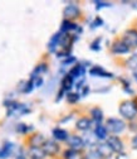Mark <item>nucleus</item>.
Instances as JSON below:
<instances>
[{"label": "nucleus", "instance_id": "obj_1", "mask_svg": "<svg viewBox=\"0 0 137 159\" xmlns=\"http://www.w3.org/2000/svg\"><path fill=\"white\" fill-rule=\"evenodd\" d=\"M118 110H120L121 116L125 117L126 120H133V119L136 117V115H137V110L135 107V104L131 100H126V101L121 102Z\"/></svg>", "mask_w": 137, "mask_h": 159}, {"label": "nucleus", "instance_id": "obj_2", "mask_svg": "<svg viewBox=\"0 0 137 159\" xmlns=\"http://www.w3.org/2000/svg\"><path fill=\"white\" fill-rule=\"evenodd\" d=\"M125 128H126V124L121 119L109 117L106 121V129H107V131H109L112 134H120L125 130Z\"/></svg>", "mask_w": 137, "mask_h": 159}, {"label": "nucleus", "instance_id": "obj_3", "mask_svg": "<svg viewBox=\"0 0 137 159\" xmlns=\"http://www.w3.org/2000/svg\"><path fill=\"white\" fill-rule=\"evenodd\" d=\"M122 42L128 47V48H135L137 47V29H127L123 33Z\"/></svg>", "mask_w": 137, "mask_h": 159}, {"label": "nucleus", "instance_id": "obj_4", "mask_svg": "<svg viewBox=\"0 0 137 159\" xmlns=\"http://www.w3.org/2000/svg\"><path fill=\"white\" fill-rule=\"evenodd\" d=\"M68 145L71 147V149H74V150H81L86 147V143H84V139L78 136V135H71L67 140Z\"/></svg>", "mask_w": 137, "mask_h": 159}, {"label": "nucleus", "instance_id": "obj_5", "mask_svg": "<svg viewBox=\"0 0 137 159\" xmlns=\"http://www.w3.org/2000/svg\"><path fill=\"white\" fill-rule=\"evenodd\" d=\"M63 15L67 20H69V19H75L81 15V10L78 8V5H75V4H68L63 10Z\"/></svg>", "mask_w": 137, "mask_h": 159}, {"label": "nucleus", "instance_id": "obj_6", "mask_svg": "<svg viewBox=\"0 0 137 159\" xmlns=\"http://www.w3.org/2000/svg\"><path fill=\"white\" fill-rule=\"evenodd\" d=\"M107 144L112 148L113 153H122L123 152V143L118 136H108L107 138Z\"/></svg>", "mask_w": 137, "mask_h": 159}, {"label": "nucleus", "instance_id": "obj_7", "mask_svg": "<svg viewBox=\"0 0 137 159\" xmlns=\"http://www.w3.org/2000/svg\"><path fill=\"white\" fill-rule=\"evenodd\" d=\"M42 148L45 152V154L50 155V157L57 155L58 152H59V145H58V143H55L54 140H52V139H50V140H47Z\"/></svg>", "mask_w": 137, "mask_h": 159}, {"label": "nucleus", "instance_id": "obj_8", "mask_svg": "<svg viewBox=\"0 0 137 159\" xmlns=\"http://www.w3.org/2000/svg\"><path fill=\"white\" fill-rule=\"evenodd\" d=\"M89 73L91 76L93 77H105V78H113V75L107 72L106 70H103L101 66H93L91 70H89Z\"/></svg>", "mask_w": 137, "mask_h": 159}, {"label": "nucleus", "instance_id": "obj_9", "mask_svg": "<svg viewBox=\"0 0 137 159\" xmlns=\"http://www.w3.org/2000/svg\"><path fill=\"white\" fill-rule=\"evenodd\" d=\"M111 51H112V53H114V54H125V53H128V52H130V48H128L122 41H116V42L112 44Z\"/></svg>", "mask_w": 137, "mask_h": 159}, {"label": "nucleus", "instance_id": "obj_10", "mask_svg": "<svg viewBox=\"0 0 137 159\" xmlns=\"http://www.w3.org/2000/svg\"><path fill=\"white\" fill-rule=\"evenodd\" d=\"M96 150L103 157V159H105V158H111L112 154H113V150H112V148L107 144V142H106V143H100L98 145H97V149H96Z\"/></svg>", "mask_w": 137, "mask_h": 159}, {"label": "nucleus", "instance_id": "obj_11", "mask_svg": "<svg viewBox=\"0 0 137 159\" xmlns=\"http://www.w3.org/2000/svg\"><path fill=\"white\" fill-rule=\"evenodd\" d=\"M28 154L30 159H44L47 157L43 148H38V147H30L28 150Z\"/></svg>", "mask_w": 137, "mask_h": 159}, {"label": "nucleus", "instance_id": "obj_12", "mask_svg": "<svg viewBox=\"0 0 137 159\" xmlns=\"http://www.w3.org/2000/svg\"><path fill=\"white\" fill-rule=\"evenodd\" d=\"M62 35H63V33H62V32H58V33H55V34L52 37L50 42H49V44H48V49H49V52H55L57 47L61 44Z\"/></svg>", "mask_w": 137, "mask_h": 159}, {"label": "nucleus", "instance_id": "obj_13", "mask_svg": "<svg viewBox=\"0 0 137 159\" xmlns=\"http://www.w3.org/2000/svg\"><path fill=\"white\" fill-rule=\"evenodd\" d=\"M91 126H92V121L88 117H81L79 120L75 123V128L81 131H87L91 129Z\"/></svg>", "mask_w": 137, "mask_h": 159}, {"label": "nucleus", "instance_id": "obj_14", "mask_svg": "<svg viewBox=\"0 0 137 159\" xmlns=\"http://www.w3.org/2000/svg\"><path fill=\"white\" fill-rule=\"evenodd\" d=\"M45 142H47V140H45V138H44V135H42V134H35V135H33V136L29 139L30 147L42 148V147L44 145Z\"/></svg>", "mask_w": 137, "mask_h": 159}, {"label": "nucleus", "instance_id": "obj_15", "mask_svg": "<svg viewBox=\"0 0 137 159\" xmlns=\"http://www.w3.org/2000/svg\"><path fill=\"white\" fill-rule=\"evenodd\" d=\"M13 149H14V144L10 143V142H5L4 145L0 148V159H5V158H8V157L11 154Z\"/></svg>", "mask_w": 137, "mask_h": 159}, {"label": "nucleus", "instance_id": "obj_16", "mask_svg": "<svg viewBox=\"0 0 137 159\" xmlns=\"http://www.w3.org/2000/svg\"><path fill=\"white\" fill-rule=\"evenodd\" d=\"M94 135H96V138L97 139H100V140H106V139L108 138L107 136V129H106V126H103L102 124H100V125H96V128H94Z\"/></svg>", "mask_w": 137, "mask_h": 159}, {"label": "nucleus", "instance_id": "obj_17", "mask_svg": "<svg viewBox=\"0 0 137 159\" xmlns=\"http://www.w3.org/2000/svg\"><path fill=\"white\" fill-rule=\"evenodd\" d=\"M52 134H53L54 139H57V140H62V142L68 140V138H69L68 133H67L64 129H61V128H55V129H53Z\"/></svg>", "mask_w": 137, "mask_h": 159}, {"label": "nucleus", "instance_id": "obj_18", "mask_svg": "<svg viewBox=\"0 0 137 159\" xmlns=\"http://www.w3.org/2000/svg\"><path fill=\"white\" fill-rule=\"evenodd\" d=\"M91 115H92V119L94 120V123L97 125H100L103 120V111L100 109V107H94L91 110Z\"/></svg>", "mask_w": 137, "mask_h": 159}, {"label": "nucleus", "instance_id": "obj_19", "mask_svg": "<svg viewBox=\"0 0 137 159\" xmlns=\"http://www.w3.org/2000/svg\"><path fill=\"white\" fill-rule=\"evenodd\" d=\"M73 85H74V78L69 73L66 75L62 80V90L63 91H69L73 87Z\"/></svg>", "mask_w": 137, "mask_h": 159}, {"label": "nucleus", "instance_id": "obj_20", "mask_svg": "<svg viewBox=\"0 0 137 159\" xmlns=\"http://www.w3.org/2000/svg\"><path fill=\"white\" fill-rule=\"evenodd\" d=\"M84 73H86V68H84L83 65H75V66L71 70V72H69V75H71L73 78H78V77L83 76Z\"/></svg>", "mask_w": 137, "mask_h": 159}, {"label": "nucleus", "instance_id": "obj_21", "mask_svg": "<svg viewBox=\"0 0 137 159\" xmlns=\"http://www.w3.org/2000/svg\"><path fill=\"white\" fill-rule=\"evenodd\" d=\"M63 158L64 159H84L82 158L79 150H74V149H67L64 153H63Z\"/></svg>", "mask_w": 137, "mask_h": 159}, {"label": "nucleus", "instance_id": "obj_22", "mask_svg": "<svg viewBox=\"0 0 137 159\" xmlns=\"http://www.w3.org/2000/svg\"><path fill=\"white\" fill-rule=\"evenodd\" d=\"M74 29H79V28H77V24L72 23L71 20H67V19H64V20L62 22V27H61V32L62 33H68L69 30H74Z\"/></svg>", "mask_w": 137, "mask_h": 159}, {"label": "nucleus", "instance_id": "obj_23", "mask_svg": "<svg viewBox=\"0 0 137 159\" xmlns=\"http://www.w3.org/2000/svg\"><path fill=\"white\" fill-rule=\"evenodd\" d=\"M126 66L132 70L133 72H137V53H133L127 61H126Z\"/></svg>", "mask_w": 137, "mask_h": 159}, {"label": "nucleus", "instance_id": "obj_24", "mask_svg": "<svg viewBox=\"0 0 137 159\" xmlns=\"http://www.w3.org/2000/svg\"><path fill=\"white\" fill-rule=\"evenodd\" d=\"M47 71V65L45 63H42V65H38L36 67H35V70H34V72H33V75H32V78H36L38 76V73H42V72H45Z\"/></svg>", "mask_w": 137, "mask_h": 159}, {"label": "nucleus", "instance_id": "obj_25", "mask_svg": "<svg viewBox=\"0 0 137 159\" xmlns=\"http://www.w3.org/2000/svg\"><path fill=\"white\" fill-rule=\"evenodd\" d=\"M84 159H103V157H102L98 152H97V150H89V152L86 154Z\"/></svg>", "mask_w": 137, "mask_h": 159}, {"label": "nucleus", "instance_id": "obj_26", "mask_svg": "<svg viewBox=\"0 0 137 159\" xmlns=\"http://www.w3.org/2000/svg\"><path fill=\"white\" fill-rule=\"evenodd\" d=\"M29 130H33V126L30 128V126H27L25 124H18V125H16V131H18V133L25 134V133H28Z\"/></svg>", "mask_w": 137, "mask_h": 159}, {"label": "nucleus", "instance_id": "obj_27", "mask_svg": "<svg viewBox=\"0 0 137 159\" xmlns=\"http://www.w3.org/2000/svg\"><path fill=\"white\" fill-rule=\"evenodd\" d=\"M67 100H68V102H71V104H74V102H77L78 100H79V95L78 93H68L67 95Z\"/></svg>", "mask_w": 137, "mask_h": 159}, {"label": "nucleus", "instance_id": "obj_28", "mask_svg": "<svg viewBox=\"0 0 137 159\" xmlns=\"http://www.w3.org/2000/svg\"><path fill=\"white\" fill-rule=\"evenodd\" d=\"M33 86H35V84H34V80H33V78H30L29 81L27 82V87L23 90V92H25V93H29V92L33 90Z\"/></svg>", "mask_w": 137, "mask_h": 159}, {"label": "nucleus", "instance_id": "obj_29", "mask_svg": "<svg viewBox=\"0 0 137 159\" xmlns=\"http://www.w3.org/2000/svg\"><path fill=\"white\" fill-rule=\"evenodd\" d=\"M100 42H101V38H97L94 42H92V43H91V49H92V51H100V49H101Z\"/></svg>", "mask_w": 137, "mask_h": 159}, {"label": "nucleus", "instance_id": "obj_30", "mask_svg": "<svg viewBox=\"0 0 137 159\" xmlns=\"http://www.w3.org/2000/svg\"><path fill=\"white\" fill-rule=\"evenodd\" d=\"M94 4H97V7H96L97 10H100L101 8H105V7H111L112 5L111 3H106V2H94Z\"/></svg>", "mask_w": 137, "mask_h": 159}, {"label": "nucleus", "instance_id": "obj_31", "mask_svg": "<svg viewBox=\"0 0 137 159\" xmlns=\"http://www.w3.org/2000/svg\"><path fill=\"white\" fill-rule=\"evenodd\" d=\"M103 24V20H102V19L101 18H98V16H97L96 18V20L92 23V25H91V28H96V27H100V25H102Z\"/></svg>", "mask_w": 137, "mask_h": 159}, {"label": "nucleus", "instance_id": "obj_32", "mask_svg": "<svg viewBox=\"0 0 137 159\" xmlns=\"http://www.w3.org/2000/svg\"><path fill=\"white\" fill-rule=\"evenodd\" d=\"M73 62H75V57H68L67 59L63 61V65H69V63H73Z\"/></svg>", "mask_w": 137, "mask_h": 159}, {"label": "nucleus", "instance_id": "obj_33", "mask_svg": "<svg viewBox=\"0 0 137 159\" xmlns=\"http://www.w3.org/2000/svg\"><path fill=\"white\" fill-rule=\"evenodd\" d=\"M33 80H35V78H33ZM42 84H43V78L38 76V77H36V81H35V86H36V87H39Z\"/></svg>", "mask_w": 137, "mask_h": 159}, {"label": "nucleus", "instance_id": "obj_34", "mask_svg": "<svg viewBox=\"0 0 137 159\" xmlns=\"http://www.w3.org/2000/svg\"><path fill=\"white\" fill-rule=\"evenodd\" d=\"M132 145H133V148L135 149H137V134L133 136V139H132Z\"/></svg>", "mask_w": 137, "mask_h": 159}, {"label": "nucleus", "instance_id": "obj_35", "mask_svg": "<svg viewBox=\"0 0 137 159\" xmlns=\"http://www.w3.org/2000/svg\"><path fill=\"white\" fill-rule=\"evenodd\" d=\"M16 159H27V158H25L24 155H18V157H16Z\"/></svg>", "mask_w": 137, "mask_h": 159}, {"label": "nucleus", "instance_id": "obj_36", "mask_svg": "<svg viewBox=\"0 0 137 159\" xmlns=\"http://www.w3.org/2000/svg\"><path fill=\"white\" fill-rule=\"evenodd\" d=\"M133 104H135V107H136V110H137V97L133 100Z\"/></svg>", "mask_w": 137, "mask_h": 159}, {"label": "nucleus", "instance_id": "obj_37", "mask_svg": "<svg viewBox=\"0 0 137 159\" xmlns=\"http://www.w3.org/2000/svg\"><path fill=\"white\" fill-rule=\"evenodd\" d=\"M133 77H135V80L137 81V72H135V73H133Z\"/></svg>", "mask_w": 137, "mask_h": 159}]
</instances>
